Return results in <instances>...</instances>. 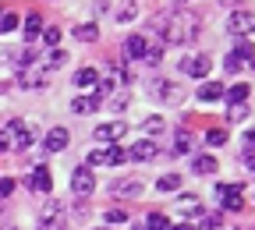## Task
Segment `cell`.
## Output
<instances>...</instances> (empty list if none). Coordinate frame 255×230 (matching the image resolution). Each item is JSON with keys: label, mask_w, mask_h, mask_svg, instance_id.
<instances>
[{"label": "cell", "mask_w": 255, "mask_h": 230, "mask_svg": "<svg viewBox=\"0 0 255 230\" xmlns=\"http://www.w3.org/2000/svg\"><path fill=\"white\" fill-rule=\"evenodd\" d=\"M124 131H128V124L110 120V124H100V127H96V138H100V142H117V138H124Z\"/></svg>", "instance_id": "9"}, {"label": "cell", "mask_w": 255, "mask_h": 230, "mask_svg": "<svg viewBox=\"0 0 255 230\" xmlns=\"http://www.w3.org/2000/svg\"><path fill=\"white\" fill-rule=\"evenodd\" d=\"M216 195H220L223 209H241L245 206V195H241L238 184H216Z\"/></svg>", "instance_id": "4"}, {"label": "cell", "mask_w": 255, "mask_h": 230, "mask_svg": "<svg viewBox=\"0 0 255 230\" xmlns=\"http://www.w3.org/2000/svg\"><path fill=\"white\" fill-rule=\"evenodd\" d=\"M39 220H43V230H64V206L60 202H50L39 213Z\"/></svg>", "instance_id": "6"}, {"label": "cell", "mask_w": 255, "mask_h": 230, "mask_svg": "<svg viewBox=\"0 0 255 230\" xmlns=\"http://www.w3.org/2000/svg\"><path fill=\"white\" fill-rule=\"evenodd\" d=\"M227 100H231V103H245V100H248V85H234V89L227 92Z\"/></svg>", "instance_id": "27"}, {"label": "cell", "mask_w": 255, "mask_h": 230, "mask_svg": "<svg viewBox=\"0 0 255 230\" xmlns=\"http://www.w3.org/2000/svg\"><path fill=\"white\" fill-rule=\"evenodd\" d=\"M75 36H78L82 43H96V39H100V28H96V25H78Z\"/></svg>", "instance_id": "23"}, {"label": "cell", "mask_w": 255, "mask_h": 230, "mask_svg": "<svg viewBox=\"0 0 255 230\" xmlns=\"http://www.w3.org/2000/svg\"><path fill=\"white\" fill-rule=\"evenodd\" d=\"M39 39H43L46 46H57V43H60V28H57V25H50V28L43 32V36H39Z\"/></svg>", "instance_id": "28"}, {"label": "cell", "mask_w": 255, "mask_h": 230, "mask_svg": "<svg viewBox=\"0 0 255 230\" xmlns=\"http://www.w3.org/2000/svg\"><path fill=\"white\" fill-rule=\"evenodd\" d=\"M18 28V14H0V32H11Z\"/></svg>", "instance_id": "31"}, {"label": "cell", "mask_w": 255, "mask_h": 230, "mask_svg": "<svg viewBox=\"0 0 255 230\" xmlns=\"http://www.w3.org/2000/svg\"><path fill=\"white\" fill-rule=\"evenodd\" d=\"M92 188H96V177H92V170H89V167L71 170V191H75V195H89Z\"/></svg>", "instance_id": "5"}, {"label": "cell", "mask_w": 255, "mask_h": 230, "mask_svg": "<svg viewBox=\"0 0 255 230\" xmlns=\"http://www.w3.org/2000/svg\"><path fill=\"white\" fill-rule=\"evenodd\" d=\"M170 230H191V223H177V227H170Z\"/></svg>", "instance_id": "44"}, {"label": "cell", "mask_w": 255, "mask_h": 230, "mask_svg": "<svg viewBox=\"0 0 255 230\" xmlns=\"http://www.w3.org/2000/svg\"><path fill=\"white\" fill-rule=\"evenodd\" d=\"M7 135H11V152H25L32 145V124L28 120H11Z\"/></svg>", "instance_id": "2"}, {"label": "cell", "mask_w": 255, "mask_h": 230, "mask_svg": "<svg viewBox=\"0 0 255 230\" xmlns=\"http://www.w3.org/2000/svg\"><path fill=\"white\" fill-rule=\"evenodd\" d=\"M152 230H170V223H167V216L163 213H149V220H145Z\"/></svg>", "instance_id": "26"}, {"label": "cell", "mask_w": 255, "mask_h": 230, "mask_svg": "<svg viewBox=\"0 0 255 230\" xmlns=\"http://www.w3.org/2000/svg\"><path fill=\"white\" fill-rule=\"evenodd\" d=\"M152 89H156V92H163V100H167L170 107H177V103H181V89H177V85H170V82H156Z\"/></svg>", "instance_id": "18"}, {"label": "cell", "mask_w": 255, "mask_h": 230, "mask_svg": "<svg viewBox=\"0 0 255 230\" xmlns=\"http://www.w3.org/2000/svg\"><path fill=\"white\" fill-rule=\"evenodd\" d=\"M199 100H202V103H216V100H223V85H220V82H206V85L199 89Z\"/></svg>", "instance_id": "15"}, {"label": "cell", "mask_w": 255, "mask_h": 230, "mask_svg": "<svg viewBox=\"0 0 255 230\" xmlns=\"http://www.w3.org/2000/svg\"><path fill=\"white\" fill-rule=\"evenodd\" d=\"M191 170H195V174H216V156H195V159H191Z\"/></svg>", "instance_id": "17"}, {"label": "cell", "mask_w": 255, "mask_h": 230, "mask_svg": "<svg viewBox=\"0 0 255 230\" xmlns=\"http://www.w3.org/2000/svg\"><path fill=\"white\" fill-rule=\"evenodd\" d=\"M110 191H114V195H124V199H138V195H142V184H138V181H114Z\"/></svg>", "instance_id": "11"}, {"label": "cell", "mask_w": 255, "mask_h": 230, "mask_svg": "<svg viewBox=\"0 0 255 230\" xmlns=\"http://www.w3.org/2000/svg\"><path fill=\"white\" fill-rule=\"evenodd\" d=\"M156 188L159 191H177L181 188V174H163V177L156 181Z\"/></svg>", "instance_id": "22"}, {"label": "cell", "mask_w": 255, "mask_h": 230, "mask_svg": "<svg viewBox=\"0 0 255 230\" xmlns=\"http://www.w3.org/2000/svg\"><path fill=\"white\" fill-rule=\"evenodd\" d=\"M64 60H68V53H60V50H53V57H50V64H53V68H60Z\"/></svg>", "instance_id": "39"}, {"label": "cell", "mask_w": 255, "mask_h": 230, "mask_svg": "<svg viewBox=\"0 0 255 230\" xmlns=\"http://www.w3.org/2000/svg\"><path fill=\"white\" fill-rule=\"evenodd\" d=\"M241 64H245V57L241 53H231L227 60H223V68H227V71H241Z\"/></svg>", "instance_id": "30"}, {"label": "cell", "mask_w": 255, "mask_h": 230, "mask_svg": "<svg viewBox=\"0 0 255 230\" xmlns=\"http://www.w3.org/2000/svg\"><path fill=\"white\" fill-rule=\"evenodd\" d=\"M39 36H43V18H39V14H28V18H25V39L36 43Z\"/></svg>", "instance_id": "16"}, {"label": "cell", "mask_w": 255, "mask_h": 230, "mask_svg": "<svg viewBox=\"0 0 255 230\" xmlns=\"http://www.w3.org/2000/svg\"><path fill=\"white\" fill-rule=\"evenodd\" d=\"M181 213L184 216H199L202 209H199V199H195V195H188V199H181Z\"/></svg>", "instance_id": "25"}, {"label": "cell", "mask_w": 255, "mask_h": 230, "mask_svg": "<svg viewBox=\"0 0 255 230\" xmlns=\"http://www.w3.org/2000/svg\"><path fill=\"white\" fill-rule=\"evenodd\" d=\"M209 68H213V60H209L206 53H199V57H184V60H181V71L191 75V78H206Z\"/></svg>", "instance_id": "3"}, {"label": "cell", "mask_w": 255, "mask_h": 230, "mask_svg": "<svg viewBox=\"0 0 255 230\" xmlns=\"http://www.w3.org/2000/svg\"><path fill=\"white\" fill-rule=\"evenodd\" d=\"M96 107H100V100H96V96H85V100H75V103H71L75 114H92Z\"/></svg>", "instance_id": "21"}, {"label": "cell", "mask_w": 255, "mask_h": 230, "mask_svg": "<svg viewBox=\"0 0 255 230\" xmlns=\"http://www.w3.org/2000/svg\"><path fill=\"white\" fill-rule=\"evenodd\" d=\"M103 220H107V223H128V220H131V213H128V209H107Z\"/></svg>", "instance_id": "24"}, {"label": "cell", "mask_w": 255, "mask_h": 230, "mask_svg": "<svg viewBox=\"0 0 255 230\" xmlns=\"http://www.w3.org/2000/svg\"><path fill=\"white\" fill-rule=\"evenodd\" d=\"M206 142H209V145H223V142H227V131H223V127H213L209 135H206Z\"/></svg>", "instance_id": "29"}, {"label": "cell", "mask_w": 255, "mask_h": 230, "mask_svg": "<svg viewBox=\"0 0 255 230\" xmlns=\"http://www.w3.org/2000/svg\"><path fill=\"white\" fill-rule=\"evenodd\" d=\"M159 57H163V50H145V60L149 64H159Z\"/></svg>", "instance_id": "41"}, {"label": "cell", "mask_w": 255, "mask_h": 230, "mask_svg": "<svg viewBox=\"0 0 255 230\" xmlns=\"http://www.w3.org/2000/svg\"><path fill=\"white\" fill-rule=\"evenodd\" d=\"M128 156H131V159H138V163H149V159L156 156V145H152V142H135Z\"/></svg>", "instance_id": "14"}, {"label": "cell", "mask_w": 255, "mask_h": 230, "mask_svg": "<svg viewBox=\"0 0 255 230\" xmlns=\"http://www.w3.org/2000/svg\"><path fill=\"white\" fill-rule=\"evenodd\" d=\"M248 117V103H231V120H241Z\"/></svg>", "instance_id": "32"}, {"label": "cell", "mask_w": 255, "mask_h": 230, "mask_svg": "<svg viewBox=\"0 0 255 230\" xmlns=\"http://www.w3.org/2000/svg\"><path fill=\"white\" fill-rule=\"evenodd\" d=\"M156 28L163 32L167 43H188L191 36H195V21H191L188 14H174L167 21H156Z\"/></svg>", "instance_id": "1"}, {"label": "cell", "mask_w": 255, "mask_h": 230, "mask_svg": "<svg viewBox=\"0 0 255 230\" xmlns=\"http://www.w3.org/2000/svg\"><path fill=\"white\" fill-rule=\"evenodd\" d=\"M11 191H14V181L11 177H0V199H7Z\"/></svg>", "instance_id": "33"}, {"label": "cell", "mask_w": 255, "mask_h": 230, "mask_svg": "<svg viewBox=\"0 0 255 230\" xmlns=\"http://www.w3.org/2000/svg\"><path fill=\"white\" fill-rule=\"evenodd\" d=\"M100 163H107L103 152H89V170H92V167H100Z\"/></svg>", "instance_id": "37"}, {"label": "cell", "mask_w": 255, "mask_h": 230, "mask_svg": "<svg viewBox=\"0 0 255 230\" xmlns=\"http://www.w3.org/2000/svg\"><path fill=\"white\" fill-rule=\"evenodd\" d=\"M245 149L255 152V131H245Z\"/></svg>", "instance_id": "40"}, {"label": "cell", "mask_w": 255, "mask_h": 230, "mask_svg": "<svg viewBox=\"0 0 255 230\" xmlns=\"http://www.w3.org/2000/svg\"><path fill=\"white\" fill-rule=\"evenodd\" d=\"M96 82H100V71H96V68H82V71H75V85L89 89V85H96Z\"/></svg>", "instance_id": "19"}, {"label": "cell", "mask_w": 255, "mask_h": 230, "mask_svg": "<svg viewBox=\"0 0 255 230\" xmlns=\"http://www.w3.org/2000/svg\"><path fill=\"white\" fill-rule=\"evenodd\" d=\"M145 131H152V135H156V131H163V117H149L145 120Z\"/></svg>", "instance_id": "35"}, {"label": "cell", "mask_w": 255, "mask_h": 230, "mask_svg": "<svg viewBox=\"0 0 255 230\" xmlns=\"http://www.w3.org/2000/svg\"><path fill=\"white\" fill-rule=\"evenodd\" d=\"M191 145V138H188V131H177V152H184Z\"/></svg>", "instance_id": "36"}, {"label": "cell", "mask_w": 255, "mask_h": 230, "mask_svg": "<svg viewBox=\"0 0 255 230\" xmlns=\"http://www.w3.org/2000/svg\"><path fill=\"white\" fill-rule=\"evenodd\" d=\"M181 4H184V0H174V7H181Z\"/></svg>", "instance_id": "45"}, {"label": "cell", "mask_w": 255, "mask_h": 230, "mask_svg": "<svg viewBox=\"0 0 255 230\" xmlns=\"http://www.w3.org/2000/svg\"><path fill=\"white\" fill-rule=\"evenodd\" d=\"M145 50H149L145 36H131V39H124V57H145Z\"/></svg>", "instance_id": "12"}, {"label": "cell", "mask_w": 255, "mask_h": 230, "mask_svg": "<svg viewBox=\"0 0 255 230\" xmlns=\"http://www.w3.org/2000/svg\"><path fill=\"white\" fill-rule=\"evenodd\" d=\"M245 163H248V167L255 170V152H248V159H245Z\"/></svg>", "instance_id": "43"}, {"label": "cell", "mask_w": 255, "mask_h": 230, "mask_svg": "<svg viewBox=\"0 0 255 230\" xmlns=\"http://www.w3.org/2000/svg\"><path fill=\"white\" fill-rule=\"evenodd\" d=\"M18 85L21 89H43L46 85V71L43 68H21L18 71Z\"/></svg>", "instance_id": "7"}, {"label": "cell", "mask_w": 255, "mask_h": 230, "mask_svg": "<svg viewBox=\"0 0 255 230\" xmlns=\"http://www.w3.org/2000/svg\"><path fill=\"white\" fill-rule=\"evenodd\" d=\"M202 227H206V230H216V227H220V216H206Z\"/></svg>", "instance_id": "42"}, {"label": "cell", "mask_w": 255, "mask_h": 230, "mask_svg": "<svg viewBox=\"0 0 255 230\" xmlns=\"http://www.w3.org/2000/svg\"><path fill=\"white\" fill-rule=\"evenodd\" d=\"M231 32H234V36H248V32H255V14L252 11H234L231 14Z\"/></svg>", "instance_id": "8"}, {"label": "cell", "mask_w": 255, "mask_h": 230, "mask_svg": "<svg viewBox=\"0 0 255 230\" xmlns=\"http://www.w3.org/2000/svg\"><path fill=\"white\" fill-rule=\"evenodd\" d=\"M64 145H68V131H64V127H50L43 135V149L46 152H60Z\"/></svg>", "instance_id": "10"}, {"label": "cell", "mask_w": 255, "mask_h": 230, "mask_svg": "<svg viewBox=\"0 0 255 230\" xmlns=\"http://www.w3.org/2000/svg\"><path fill=\"white\" fill-rule=\"evenodd\" d=\"M36 191H50L53 188V174L46 170V167H36V174H32V181H28Z\"/></svg>", "instance_id": "13"}, {"label": "cell", "mask_w": 255, "mask_h": 230, "mask_svg": "<svg viewBox=\"0 0 255 230\" xmlns=\"http://www.w3.org/2000/svg\"><path fill=\"white\" fill-rule=\"evenodd\" d=\"M103 156H107V163H110V167H121V163L128 159V149H121V145H110V149H103Z\"/></svg>", "instance_id": "20"}, {"label": "cell", "mask_w": 255, "mask_h": 230, "mask_svg": "<svg viewBox=\"0 0 255 230\" xmlns=\"http://www.w3.org/2000/svg\"><path fill=\"white\" fill-rule=\"evenodd\" d=\"M135 14H138V7H135V4H128V7H124V11L117 14V21H131Z\"/></svg>", "instance_id": "34"}, {"label": "cell", "mask_w": 255, "mask_h": 230, "mask_svg": "<svg viewBox=\"0 0 255 230\" xmlns=\"http://www.w3.org/2000/svg\"><path fill=\"white\" fill-rule=\"evenodd\" d=\"M11 149V135H7V127L4 131H0V152H7Z\"/></svg>", "instance_id": "38"}]
</instances>
